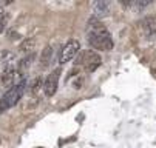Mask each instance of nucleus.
I'll return each mask as SVG.
<instances>
[{
    "label": "nucleus",
    "mask_w": 156,
    "mask_h": 148,
    "mask_svg": "<svg viewBox=\"0 0 156 148\" xmlns=\"http://www.w3.org/2000/svg\"><path fill=\"white\" fill-rule=\"evenodd\" d=\"M87 31L88 34H101V33H105L107 28L101 23V20L96 19V17H90L87 22Z\"/></svg>",
    "instance_id": "nucleus-8"
},
{
    "label": "nucleus",
    "mask_w": 156,
    "mask_h": 148,
    "mask_svg": "<svg viewBox=\"0 0 156 148\" xmlns=\"http://www.w3.org/2000/svg\"><path fill=\"white\" fill-rule=\"evenodd\" d=\"M16 77H17V70L9 65L3 70V73L0 74V88L9 90L12 85H16Z\"/></svg>",
    "instance_id": "nucleus-6"
},
{
    "label": "nucleus",
    "mask_w": 156,
    "mask_h": 148,
    "mask_svg": "<svg viewBox=\"0 0 156 148\" xmlns=\"http://www.w3.org/2000/svg\"><path fill=\"white\" fill-rule=\"evenodd\" d=\"M51 57H53V48L51 46H45L40 54V68H47L51 63Z\"/></svg>",
    "instance_id": "nucleus-10"
},
{
    "label": "nucleus",
    "mask_w": 156,
    "mask_h": 148,
    "mask_svg": "<svg viewBox=\"0 0 156 148\" xmlns=\"http://www.w3.org/2000/svg\"><path fill=\"white\" fill-rule=\"evenodd\" d=\"M6 22H8V17H6V15H5V17H2V19H0V33L3 31V28H5Z\"/></svg>",
    "instance_id": "nucleus-15"
},
{
    "label": "nucleus",
    "mask_w": 156,
    "mask_h": 148,
    "mask_svg": "<svg viewBox=\"0 0 156 148\" xmlns=\"http://www.w3.org/2000/svg\"><path fill=\"white\" fill-rule=\"evenodd\" d=\"M79 50H80L79 40H76V39H70V40L63 45V48L60 50L59 62H60V63H68V62H71V60L79 54Z\"/></svg>",
    "instance_id": "nucleus-3"
},
{
    "label": "nucleus",
    "mask_w": 156,
    "mask_h": 148,
    "mask_svg": "<svg viewBox=\"0 0 156 148\" xmlns=\"http://www.w3.org/2000/svg\"><path fill=\"white\" fill-rule=\"evenodd\" d=\"M59 77H60V70H59V68L54 70V71H51V73L47 76L45 82H43V87H42V88H43V93H45L47 97H51V96L56 94L57 85H59Z\"/></svg>",
    "instance_id": "nucleus-5"
},
{
    "label": "nucleus",
    "mask_w": 156,
    "mask_h": 148,
    "mask_svg": "<svg viewBox=\"0 0 156 148\" xmlns=\"http://www.w3.org/2000/svg\"><path fill=\"white\" fill-rule=\"evenodd\" d=\"M16 59V54L9 50H3V51H0V65H3L5 68L9 67L11 63L14 62Z\"/></svg>",
    "instance_id": "nucleus-11"
},
{
    "label": "nucleus",
    "mask_w": 156,
    "mask_h": 148,
    "mask_svg": "<svg viewBox=\"0 0 156 148\" xmlns=\"http://www.w3.org/2000/svg\"><path fill=\"white\" fill-rule=\"evenodd\" d=\"M20 51L22 53H33L36 48V40L34 39H25L23 42L20 43Z\"/></svg>",
    "instance_id": "nucleus-12"
},
{
    "label": "nucleus",
    "mask_w": 156,
    "mask_h": 148,
    "mask_svg": "<svg viewBox=\"0 0 156 148\" xmlns=\"http://www.w3.org/2000/svg\"><path fill=\"white\" fill-rule=\"evenodd\" d=\"M42 87H43V80H42V77H37V79H34V80H33L31 87H30V91L34 94V93H37Z\"/></svg>",
    "instance_id": "nucleus-13"
},
{
    "label": "nucleus",
    "mask_w": 156,
    "mask_h": 148,
    "mask_svg": "<svg viewBox=\"0 0 156 148\" xmlns=\"http://www.w3.org/2000/svg\"><path fill=\"white\" fill-rule=\"evenodd\" d=\"M110 12V3L108 2H94L93 3V17L101 19L108 15Z\"/></svg>",
    "instance_id": "nucleus-9"
},
{
    "label": "nucleus",
    "mask_w": 156,
    "mask_h": 148,
    "mask_svg": "<svg viewBox=\"0 0 156 148\" xmlns=\"http://www.w3.org/2000/svg\"><path fill=\"white\" fill-rule=\"evenodd\" d=\"M88 43L93 50H99V51H111L115 46L113 37L108 31L101 34H88Z\"/></svg>",
    "instance_id": "nucleus-2"
},
{
    "label": "nucleus",
    "mask_w": 156,
    "mask_h": 148,
    "mask_svg": "<svg viewBox=\"0 0 156 148\" xmlns=\"http://www.w3.org/2000/svg\"><path fill=\"white\" fill-rule=\"evenodd\" d=\"M25 87H27L25 80H22V82L16 83V85H12L9 90H6V93L3 94V97L0 99V113H3V111H6V110H9V108L14 107V105L20 100L22 94H23Z\"/></svg>",
    "instance_id": "nucleus-1"
},
{
    "label": "nucleus",
    "mask_w": 156,
    "mask_h": 148,
    "mask_svg": "<svg viewBox=\"0 0 156 148\" xmlns=\"http://www.w3.org/2000/svg\"><path fill=\"white\" fill-rule=\"evenodd\" d=\"M101 63H102V59L101 56L93 51V50H87L82 53V67L85 68L87 73H93L96 71L99 67H101Z\"/></svg>",
    "instance_id": "nucleus-4"
},
{
    "label": "nucleus",
    "mask_w": 156,
    "mask_h": 148,
    "mask_svg": "<svg viewBox=\"0 0 156 148\" xmlns=\"http://www.w3.org/2000/svg\"><path fill=\"white\" fill-rule=\"evenodd\" d=\"M82 85H83V79L82 77H77L74 82H73V87L76 88V90H79V88H82Z\"/></svg>",
    "instance_id": "nucleus-14"
},
{
    "label": "nucleus",
    "mask_w": 156,
    "mask_h": 148,
    "mask_svg": "<svg viewBox=\"0 0 156 148\" xmlns=\"http://www.w3.org/2000/svg\"><path fill=\"white\" fill-rule=\"evenodd\" d=\"M141 28H142V33L147 39L156 37V17L154 15L144 17L142 22H141Z\"/></svg>",
    "instance_id": "nucleus-7"
},
{
    "label": "nucleus",
    "mask_w": 156,
    "mask_h": 148,
    "mask_svg": "<svg viewBox=\"0 0 156 148\" xmlns=\"http://www.w3.org/2000/svg\"><path fill=\"white\" fill-rule=\"evenodd\" d=\"M6 14H5V9L2 8V6H0V19H2V17H5Z\"/></svg>",
    "instance_id": "nucleus-16"
}]
</instances>
